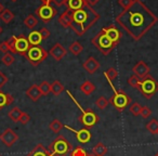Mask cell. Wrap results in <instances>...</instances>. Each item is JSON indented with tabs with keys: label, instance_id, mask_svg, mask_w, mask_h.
<instances>
[{
	"label": "cell",
	"instance_id": "obj_8",
	"mask_svg": "<svg viewBox=\"0 0 158 156\" xmlns=\"http://www.w3.org/2000/svg\"><path fill=\"white\" fill-rule=\"evenodd\" d=\"M49 52L44 50L42 47L40 46H31L29 50L27 51L25 57L27 59V61L31 64L33 66H38L39 64H41L44 60L48 57Z\"/></svg>",
	"mask_w": 158,
	"mask_h": 156
},
{
	"label": "cell",
	"instance_id": "obj_5",
	"mask_svg": "<svg viewBox=\"0 0 158 156\" xmlns=\"http://www.w3.org/2000/svg\"><path fill=\"white\" fill-rule=\"evenodd\" d=\"M91 42H92L93 46H94L98 50H100V52L104 55H108L113 51V49L117 47L116 44L110 41V38H108L102 31L100 32V33H98L97 35L91 39Z\"/></svg>",
	"mask_w": 158,
	"mask_h": 156
},
{
	"label": "cell",
	"instance_id": "obj_43",
	"mask_svg": "<svg viewBox=\"0 0 158 156\" xmlns=\"http://www.w3.org/2000/svg\"><path fill=\"white\" fill-rule=\"evenodd\" d=\"M39 33H40V35H41L42 39H48V38L50 37V35H51L50 31H49L47 27H42V28L39 31Z\"/></svg>",
	"mask_w": 158,
	"mask_h": 156
},
{
	"label": "cell",
	"instance_id": "obj_41",
	"mask_svg": "<svg viewBox=\"0 0 158 156\" xmlns=\"http://www.w3.org/2000/svg\"><path fill=\"white\" fill-rule=\"evenodd\" d=\"M132 3H133V0H118V5L120 6L123 10L128 9Z\"/></svg>",
	"mask_w": 158,
	"mask_h": 156
},
{
	"label": "cell",
	"instance_id": "obj_20",
	"mask_svg": "<svg viewBox=\"0 0 158 156\" xmlns=\"http://www.w3.org/2000/svg\"><path fill=\"white\" fill-rule=\"evenodd\" d=\"M27 39H28L29 41V44L33 47L35 46H39L40 42L42 41V37L41 35H40L39 31H33L31 32V33L28 34V36H27Z\"/></svg>",
	"mask_w": 158,
	"mask_h": 156
},
{
	"label": "cell",
	"instance_id": "obj_34",
	"mask_svg": "<svg viewBox=\"0 0 158 156\" xmlns=\"http://www.w3.org/2000/svg\"><path fill=\"white\" fill-rule=\"evenodd\" d=\"M1 61H2V63L5 64L6 66H10L15 62V57H13V54L8 52L3 54V57H1Z\"/></svg>",
	"mask_w": 158,
	"mask_h": 156
},
{
	"label": "cell",
	"instance_id": "obj_53",
	"mask_svg": "<svg viewBox=\"0 0 158 156\" xmlns=\"http://www.w3.org/2000/svg\"><path fill=\"white\" fill-rule=\"evenodd\" d=\"M89 156H93V155H92V154H89Z\"/></svg>",
	"mask_w": 158,
	"mask_h": 156
},
{
	"label": "cell",
	"instance_id": "obj_13",
	"mask_svg": "<svg viewBox=\"0 0 158 156\" xmlns=\"http://www.w3.org/2000/svg\"><path fill=\"white\" fill-rule=\"evenodd\" d=\"M65 128L70 130V131H73L76 134V139L79 143L85 144V143H88L91 140V137L92 136H91V132L89 131V129H87V128H84V129H80V130H76L74 128L69 127V126H65Z\"/></svg>",
	"mask_w": 158,
	"mask_h": 156
},
{
	"label": "cell",
	"instance_id": "obj_45",
	"mask_svg": "<svg viewBox=\"0 0 158 156\" xmlns=\"http://www.w3.org/2000/svg\"><path fill=\"white\" fill-rule=\"evenodd\" d=\"M0 51H1L2 53H8L10 51L9 44H8L7 40H6V41L0 42Z\"/></svg>",
	"mask_w": 158,
	"mask_h": 156
},
{
	"label": "cell",
	"instance_id": "obj_24",
	"mask_svg": "<svg viewBox=\"0 0 158 156\" xmlns=\"http://www.w3.org/2000/svg\"><path fill=\"white\" fill-rule=\"evenodd\" d=\"M85 0H67L66 6H67V9L70 11H76V10L81 9L85 5Z\"/></svg>",
	"mask_w": 158,
	"mask_h": 156
},
{
	"label": "cell",
	"instance_id": "obj_21",
	"mask_svg": "<svg viewBox=\"0 0 158 156\" xmlns=\"http://www.w3.org/2000/svg\"><path fill=\"white\" fill-rule=\"evenodd\" d=\"M13 102H14L13 95L0 91V110H2V108H6L7 105L12 104Z\"/></svg>",
	"mask_w": 158,
	"mask_h": 156
},
{
	"label": "cell",
	"instance_id": "obj_3",
	"mask_svg": "<svg viewBox=\"0 0 158 156\" xmlns=\"http://www.w3.org/2000/svg\"><path fill=\"white\" fill-rule=\"evenodd\" d=\"M66 92H67V95H69L70 99H73V101L77 104V106L81 110V115L78 117V120L80 121V123H81L82 125L87 128V129H90V128H92L93 126H94L95 124L99 121V116L97 115V113H95L92 108H87V110H84L81 106L79 105V103L76 101V99L73 97V95L69 92V91H66Z\"/></svg>",
	"mask_w": 158,
	"mask_h": 156
},
{
	"label": "cell",
	"instance_id": "obj_10",
	"mask_svg": "<svg viewBox=\"0 0 158 156\" xmlns=\"http://www.w3.org/2000/svg\"><path fill=\"white\" fill-rule=\"evenodd\" d=\"M31 48V44L27 39V37L25 35H20L19 37H16L15 41V53L25 57L27 53V51Z\"/></svg>",
	"mask_w": 158,
	"mask_h": 156
},
{
	"label": "cell",
	"instance_id": "obj_25",
	"mask_svg": "<svg viewBox=\"0 0 158 156\" xmlns=\"http://www.w3.org/2000/svg\"><path fill=\"white\" fill-rule=\"evenodd\" d=\"M22 113H23V111H21L18 106H14V108L8 113V116H9V118L11 119L13 123H18V121H20Z\"/></svg>",
	"mask_w": 158,
	"mask_h": 156
},
{
	"label": "cell",
	"instance_id": "obj_22",
	"mask_svg": "<svg viewBox=\"0 0 158 156\" xmlns=\"http://www.w3.org/2000/svg\"><path fill=\"white\" fill-rule=\"evenodd\" d=\"M108 152V149L104 143L99 142L98 144H95L92 149V155L93 156H104Z\"/></svg>",
	"mask_w": 158,
	"mask_h": 156
},
{
	"label": "cell",
	"instance_id": "obj_32",
	"mask_svg": "<svg viewBox=\"0 0 158 156\" xmlns=\"http://www.w3.org/2000/svg\"><path fill=\"white\" fill-rule=\"evenodd\" d=\"M63 127H64V125L59 120V119H53V120L50 123V125H49V128H50V130L53 132V133H59Z\"/></svg>",
	"mask_w": 158,
	"mask_h": 156
},
{
	"label": "cell",
	"instance_id": "obj_48",
	"mask_svg": "<svg viewBox=\"0 0 158 156\" xmlns=\"http://www.w3.org/2000/svg\"><path fill=\"white\" fill-rule=\"evenodd\" d=\"M42 1V3H50V2H52V0H41Z\"/></svg>",
	"mask_w": 158,
	"mask_h": 156
},
{
	"label": "cell",
	"instance_id": "obj_44",
	"mask_svg": "<svg viewBox=\"0 0 158 156\" xmlns=\"http://www.w3.org/2000/svg\"><path fill=\"white\" fill-rule=\"evenodd\" d=\"M8 80H9V78L7 77V75L3 74L2 72H0V89L2 88V87L7 84Z\"/></svg>",
	"mask_w": 158,
	"mask_h": 156
},
{
	"label": "cell",
	"instance_id": "obj_39",
	"mask_svg": "<svg viewBox=\"0 0 158 156\" xmlns=\"http://www.w3.org/2000/svg\"><path fill=\"white\" fill-rule=\"evenodd\" d=\"M15 41H16L15 36H11V37L7 40L8 44H9V48H10V52H12V53H15Z\"/></svg>",
	"mask_w": 158,
	"mask_h": 156
},
{
	"label": "cell",
	"instance_id": "obj_54",
	"mask_svg": "<svg viewBox=\"0 0 158 156\" xmlns=\"http://www.w3.org/2000/svg\"><path fill=\"white\" fill-rule=\"evenodd\" d=\"M0 136H1V134H0Z\"/></svg>",
	"mask_w": 158,
	"mask_h": 156
},
{
	"label": "cell",
	"instance_id": "obj_2",
	"mask_svg": "<svg viewBox=\"0 0 158 156\" xmlns=\"http://www.w3.org/2000/svg\"><path fill=\"white\" fill-rule=\"evenodd\" d=\"M73 23L70 28L78 36H82L100 20L101 15L88 3H85L81 9L72 12Z\"/></svg>",
	"mask_w": 158,
	"mask_h": 156
},
{
	"label": "cell",
	"instance_id": "obj_15",
	"mask_svg": "<svg viewBox=\"0 0 158 156\" xmlns=\"http://www.w3.org/2000/svg\"><path fill=\"white\" fill-rule=\"evenodd\" d=\"M132 70H133L134 75H136L139 78L142 79V78L146 77L147 75H149V70H151V68H149V66L146 65V63H145L144 61H139L138 63L133 66Z\"/></svg>",
	"mask_w": 158,
	"mask_h": 156
},
{
	"label": "cell",
	"instance_id": "obj_26",
	"mask_svg": "<svg viewBox=\"0 0 158 156\" xmlns=\"http://www.w3.org/2000/svg\"><path fill=\"white\" fill-rule=\"evenodd\" d=\"M14 14L12 11H10L9 9H3V11L1 12V14H0V19H1V21H2L3 23H6V24H9V23H11L12 21L14 20Z\"/></svg>",
	"mask_w": 158,
	"mask_h": 156
},
{
	"label": "cell",
	"instance_id": "obj_6",
	"mask_svg": "<svg viewBox=\"0 0 158 156\" xmlns=\"http://www.w3.org/2000/svg\"><path fill=\"white\" fill-rule=\"evenodd\" d=\"M113 90H114V95L110 97L108 100L110 104H112L118 112H123L127 108V106L131 103V98L123 90H117L112 86Z\"/></svg>",
	"mask_w": 158,
	"mask_h": 156
},
{
	"label": "cell",
	"instance_id": "obj_12",
	"mask_svg": "<svg viewBox=\"0 0 158 156\" xmlns=\"http://www.w3.org/2000/svg\"><path fill=\"white\" fill-rule=\"evenodd\" d=\"M102 32L110 38V40L113 42V44H115L116 46L119 44V41H120V39H121V33L116 26L110 25V26L102 28Z\"/></svg>",
	"mask_w": 158,
	"mask_h": 156
},
{
	"label": "cell",
	"instance_id": "obj_29",
	"mask_svg": "<svg viewBox=\"0 0 158 156\" xmlns=\"http://www.w3.org/2000/svg\"><path fill=\"white\" fill-rule=\"evenodd\" d=\"M68 50H69V52L72 53V54L74 55H79L80 53L84 51V47H82V44H80L79 41H74L72 44L69 46V48H68Z\"/></svg>",
	"mask_w": 158,
	"mask_h": 156
},
{
	"label": "cell",
	"instance_id": "obj_35",
	"mask_svg": "<svg viewBox=\"0 0 158 156\" xmlns=\"http://www.w3.org/2000/svg\"><path fill=\"white\" fill-rule=\"evenodd\" d=\"M39 89L41 91L42 95H48L49 93H51V84H49L47 80H44L39 85Z\"/></svg>",
	"mask_w": 158,
	"mask_h": 156
},
{
	"label": "cell",
	"instance_id": "obj_42",
	"mask_svg": "<svg viewBox=\"0 0 158 156\" xmlns=\"http://www.w3.org/2000/svg\"><path fill=\"white\" fill-rule=\"evenodd\" d=\"M29 121H31V116H29L27 113L23 112L22 116H21V118H20V123L22 124V125H26V124H28Z\"/></svg>",
	"mask_w": 158,
	"mask_h": 156
},
{
	"label": "cell",
	"instance_id": "obj_55",
	"mask_svg": "<svg viewBox=\"0 0 158 156\" xmlns=\"http://www.w3.org/2000/svg\"><path fill=\"white\" fill-rule=\"evenodd\" d=\"M0 156H1V155H0Z\"/></svg>",
	"mask_w": 158,
	"mask_h": 156
},
{
	"label": "cell",
	"instance_id": "obj_1",
	"mask_svg": "<svg viewBox=\"0 0 158 156\" xmlns=\"http://www.w3.org/2000/svg\"><path fill=\"white\" fill-rule=\"evenodd\" d=\"M116 22L133 40L142 39L158 22V18L142 0H133L128 9L116 16Z\"/></svg>",
	"mask_w": 158,
	"mask_h": 156
},
{
	"label": "cell",
	"instance_id": "obj_19",
	"mask_svg": "<svg viewBox=\"0 0 158 156\" xmlns=\"http://www.w3.org/2000/svg\"><path fill=\"white\" fill-rule=\"evenodd\" d=\"M26 95L31 100V101L36 102L42 97V93H41V91H40L38 85H31V86L26 90Z\"/></svg>",
	"mask_w": 158,
	"mask_h": 156
},
{
	"label": "cell",
	"instance_id": "obj_7",
	"mask_svg": "<svg viewBox=\"0 0 158 156\" xmlns=\"http://www.w3.org/2000/svg\"><path fill=\"white\" fill-rule=\"evenodd\" d=\"M139 91L144 95L146 99H152L153 95L158 91V82L151 75L142 78L139 87Z\"/></svg>",
	"mask_w": 158,
	"mask_h": 156
},
{
	"label": "cell",
	"instance_id": "obj_18",
	"mask_svg": "<svg viewBox=\"0 0 158 156\" xmlns=\"http://www.w3.org/2000/svg\"><path fill=\"white\" fill-rule=\"evenodd\" d=\"M59 23L61 26H63L64 28H68V27L72 26L73 23V15H72V11L68 9H66L65 12L60 15L59 18Z\"/></svg>",
	"mask_w": 158,
	"mask_h": 156
},
{
	"label": "cell",
	"instance_id": "obj_11",
	"mask_svg": "<svg viewBox=\"0 0 158 156\" xmlns=\"http://www.w3.org/2000/svg\"><path fill=\"white\" fill-rule=\"evenodd\" d=\"M0 139L2 141V143L7 147H11L14 145V143L19 140V136L14 132V130H12L11 128H7L3 131V133L0 136Z\"/></svg>",
	"mask_w": 158,
	"mask_h": 156
},
{
	"label": "cell",
	"instance_id": "obj_40",
	"mask_svg": "<svg viewBox=\"0 0 158 156\" xmlns=\"http://www.w3.org/2000/svg\"><path fill=\"white\" fill-rule=\"evenodd\" d=\"M140 115L143 117V118H147V117L152 115V110L149 108H147V106H142Z\"/></svg>",
	"mask_w": 158,
	"mask_h": 156
},
{
	"label": "cell",
	"instance_id": "obj_16",
	"mask_svg": "<svg viewBox=\"0 0 158 156\" xmlns=\"http://www.w3.org/2000/svg\"><path fill=\"white\" fill-rule=\"evenodd\" d=\"M49 54H50L55 61H61V60L67 54V50H66L61 44L57 42V44H55L54 46L50 49Z\"/></svg>",
	"mask_w": 158,
	"mask_h": 156
},
{
	"label": "cell",
	"instance_id": "obj_30",
	"mask_svg": "<svg viewBox=\"0 0 158 156\" xmlns=\"http://www.w3.org/2000/svg\"><path fill=\"white\" fill-rule=\"evenodd\" d=\"M146 129L148 130L152 134H154V136L158 134V120H157V119H156V118L151 119V120L147 123Z\"/></svg>",
	"mask_w": 158,
	"mask_h": 156
},
{
	"label": "cell",
	"instance_id": "obj_38",
	"mask_svg": "<svg viewBox=\"0 0 158 156\" xmlns=\"http://www.w3.org/2000/svg\"><path fill=\"white\" fill-rule=\"evenodd\" d=\"M70 156H89V154L82 147L78 146L70 152Z\"/></svg>",
	"mask_w": 158,
	"mask_h": 156
},
{
	"label": "cell",
	"instance_id": "obj_28",
	"mask_svg": "<svg viewBox=\"0 0 158 156\" xmlns=\"http://www.w3.org/2000/svg\"><path fill=\"white\" fill-rule=\"evenodd\" d=\"M64 91V86L61 82L59 80H54L51 84V93L53 95H60Z\"/></svg>",
	"mask_w": 158,
	"mask_h": 156
},
{
	"label": "cell",
	"instance_id": "obj_49",
	"mask_svg": "<svg viewBox=\"0 0 158 156\" xmlns=\"http://www.w3.org/2000/svg\"><path fill=\"white\" fill-rule=\"evenodd\" d=\"M3 9H5V8H3V6L1 5V3H0V14H1V12L3 11Z\"/></svg>",
	"mask_w": 158,
	"mask_h": 156
},
{
	"label": "cell",
	"instance_id": "obj_50",
	"mask_svg": "<svg viewBox=\"0 0 158 156\" xmlns=\"http://www.w3.org/2000/svg\"><path fill=\"white\" fill-rule=\"evenodd\" d=\"M1 33H2V27L0 26V35H1Z\"/></svg>",
	"mask_w": 158,
	"mask_h": 156
},
{
	"label": "cell",
	"instance_id": "obj_37",
	"mask_svg": "<svg viewBox=\"0 0 158 156\" xmlns=\"http://www.w3.org/2000/svg\"><path fill=\"white\" fill-rule=\"evenodd\" d=\"M141 108H142V106H141L138 102H135V103H133L130 106V113H131L133 116H139L141 113Z\"/></svg>",
	"mask_w": 158,
	"mask_h": 156
},
{
	"label": "cell",
	"instance_id": "obj_33",
	"mask_svg": "<svg viewBox=\"0 0 158 156\" xmlns=\"http://www.w3.org/2000/svg\"><path fill=\"white\" fill-rule=\"evenodd\" d=\"M140 82H141V78H139L136 75H131L128 78V85L133 87L134 89H138V90H139V87H140Z\"/></svg>",
	"mask_w": 158,
	"mask_h": 156
},
{
	"label": "cell",
	"instance_id": "obj_17",
	"mask_svg": "<svg viewBox=\"0 0 158 156\" xmlns=\"http://www.w3.org/2000/svg\"><path fill=\"white\" fill-rule=\"evenodd\" d=\"M26 156H55L53 153L49 151V149H46L41 143L37 144Z\"/></svg>",
	"mask_w": 158,
	"mask_h": 156
},
{
	"label": "cell",
	"instance_id": "obj_31",
	"mask_svg": "<svg viewBox=\"0 0 158 156\" xmlns=\"http://www.w3.org/2000/svg\"><path fill=\"white\" fill-rule=\"evenodd\" d=\"M104 76L107 78L108 82L112 84V82H114L117 77H118V70H115L114 67H110V68H108L106 72H104Z\"/></svg>",
	"mask_w": 158,
	"mask_h": 156
},
{
	"label": "cell",
	"instance_id": "obj_4",
	"mask_svg": "<svg viewBox=\"0 0 158 156\" xmlns=\"http://www.w3.org/2000/svg\"><path fill=\"white\" fill-rule=\"evenodd\" d=\"M49 151L55 156H66L72 152V144L63 136H57L49 145Z\"/></svg>",
	"mask_w": 158,
	"mask_h": 156
},
{
	"label": "cell",
	"instance_id": "obj_52",
	"mask_svg": "<svg viewBox=\"0 0 158 156\" xmlns=\"http://www.w3.org/2000/svg\"><path fill=\"white\" fill-rule=\"evenodd\" d=\"M154 156H158V152H157V153H156V154H155V155H154Z\"/></svg>",
	"mask_w": 158,
	"mask_h": 156
},
{
	"label": "cell",
	"instance_id": "obj_14",
	"mask_svg": "<svg viewBox=\"0 0 158 156\" xmlns=\"http://www.w3.org/2000/svg\"><path fill=\"white\" fill-rule=\"evenodd\" d=\"M82 67H84V70H86L88 74L92 75V74H94L95 72H98V70H100V67H101V64H100V62L98 61L95 57H90L84 62V64H82Z\"/></svg>",
	"mask_w": 158,
	"mask_h": 156
},
{
	"label": "cell",
	"instance_id": "obj_36",
	"mask_svg": "<svg viewBox=\"0 0 158 156\" xmlns=\"http://www.w3.org/2000/svg\"><path fill=\"white\" fill-rule=\"evenodd\" d=\"M95 104H97V106L100 108V110H104V108H107V105L110 104V102H108V100L106 99L105 97L101 95V97H99L97 99V101H95Z\"/></svg>",
	"mask_w": 158,
	"mask_h": 156
},
{
	"label": "cell",
	"instance_id": "obj_51",
	"mask_svg": "<svg viewBox=\"0 0 158 156\" xmlns=\"http://www.w3.org/2000/svg\"><path fill=\"white\" fill-rule=\"evenodd\" d=\"M12 2H16V1H18V0H11Z\"/></svg>",
	"mask_w": 158,
	"mask_h": 156
},
{
	"label": "cell",
	"instance_id": "obj_46",
	"mask_svg": "<svg viewBox=\"0 0 158 156\" xmlns=\"http://www.w3.org/2000/svg\"><path fill=\"white\" fill-rule=\"evenodd\" d=\"M52 2L54 3L56 7H62V6L66 5L67 0H52Z\"/></svg>",
	"mask_w": 158,
	"mask_h": 156
},
{
	"label": "cell",
	"instance_id": "obj_23",
	"mask_svg": "<svg viewBox=\"0 0 158 156\" xmlns=\"http://www.w3.org/2000/svg\"><path fill=\"white\" fill-rule=\"evenodd\" d=\"M79 88H80V91H81L82 93H85L86 95H92L95 90V86L90 82V80H86V82H84L81 85H80Z\"/></svg>",
	"mask_w": 158,
	"mask_h": 156
},
{
	"label": "cell",
	"instance_id": "obj_27",
	"mask_svg": "<svg viewBox=\"0 0 158 156\" xmlns=\"http://www.w3.org/2000/svg\"><path fill=\"white\" fill-rule=\"evenodd\" d=\"M37 24H38V20H37V18H36V15H34V14H28V15L25 18L24 25L27 28H29V29L35 28V27L37 26Z\"/></svg>",
	"mask_w": 158,
	"mask_h": 156
},
{
	"label": "cell",
	"instance_id": "obj_47",
	"mask_svg": "<svg viewBox=\"0 0 158 156\" xmlns=\"http://www.w3.org/2000/svg\"><path fill=\"white\" fill-rule=\"evenodd\" d=\"M100 0H85V2L88 3L89 6H91V7H93V6H95L98 2H99Z\"/></svg>",
	"mask_w": 158,
	"mask_h": 156
},
{
	"label": "cell",
	"instance_id": "obj_9",
	"mask_svg": "<svg viewBox=\"0 0 158 156\" xmlns=\"http://www.w3.org/2000/svg\"><path fill=\"white\" fill-rule=\"evenodd\" d=\"M57 14L55 8H53L50 3H42L38 9H36L35 15L39 18L44 23H48Z\"/></svg>",
	"mask_w": 158,
	"mask_h": 156
}]
</instances>
